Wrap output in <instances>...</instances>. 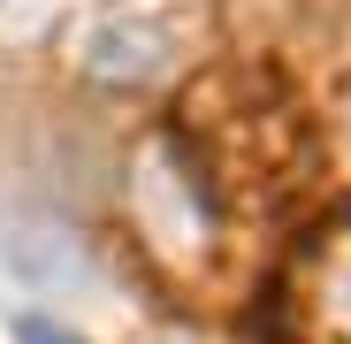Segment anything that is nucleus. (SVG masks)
Returning a JSON list of instances; mask_svg holds the SVG:
<instances>
[{"label": "nucleus", "mask_w": 351, "mask_h": 344, "mask_svg": "<svg viewBox=\"0 0 351 344\" xmlns=\"http://www.w3.org/2000/svg\"><path fill=\"white\" fill-rule=\"evenodd\" d=\"M290 329L306 344H351V214L306 245L290 283Z\"/></svg>", "instance_id": "f257e3e1"}, {"label": "nucleus", "mask_w": 351, "mask_h": 344, "mask_svg": "<svg viewBox=\"0 0 351 344\" xmlns=\"http://www.w3.org/2000/svg\"><path fill=\"white\" fill-rule=\"evenodd\" d=\"M16 344H77V336H69V329H53L46 314H23V321H16Z\"/></svg>", "instance_id": "f03ea898"}]
</instances>
